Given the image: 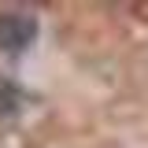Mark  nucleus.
Returning a JSON list of instances; mask_svg holds the SVG:
<instances>
[{
    "mask_svg": "<svg viewBox=\"0 0 148 148\" xmlns=\"http://www.w3.org/2000/svg\"><path fill=\"white\" fill-rule=\"evenodd\" d=\"M37 34L34 18L26 15H0V48H22Z\"/></svg>",
    "mask_w": 148,
    "mask_h": 148,
    "instance_id": "obj_1",
    "label": "nucleus"
}]
</instances>
